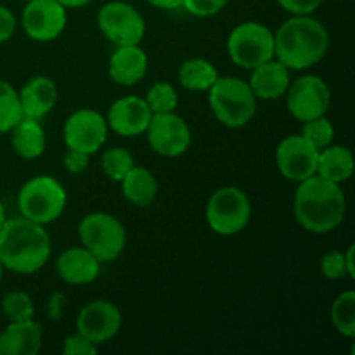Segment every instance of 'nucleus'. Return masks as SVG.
<instances>
[{
  "label": "nucleus",
  "instance_id": "obj_21",
  "mask_svg": "<svg viewBox=\"0 0 355 355\" xmlns=\"http://www.w3.org/2000/svg\"><path fill=\"white\" fill-rule=\"evenodd\" d=\"M23 116L40 120L44 118L58 101V87L47 76H35L19 90Z\"/></svg>",
  "mask_w": 355,
  "mask_h": 355
},
{
  "label": "nucleus",
  "instance_id": "obj_24",
  "mask_svg": "<svg viewBox=\"0 0 355 355\" xmlns=\"http://www.w3.org/2000/svg\"><path fill=\"white\" fill-rule=\"evenodd\" d=\"M12 148L21 158L35 159L45 151V132L38 120L23 116V120L10 130Z\"/></svg>",
  "mask_w": 355,
  "mask_h": 355
},
{
  "label": "nucleus",
  "instance_id": "obj_15",
  "mask_svg": "<svg viewBox=\"0 0 355 355\" xmlns=\"http://www.w3.org/2000/svg\"><path fill=\"white\" fill-rule=\"evenodd\" d=\"M121 328V312L107 300H94L80 311L76 331L96 345L110 342Z\"/></svg>",
  "mask_w": 355,
  "mask_h": 355
},
{
  "label": "nucleus",
  "instance_id": "obj_28",
  "mask_svg": "<svg viewBox=\"0 0 355 355\" xmlns=\"http://www.w3.org/2000/svg\"><path fill=\"white\" fill-rule=\"evenodd\" d=\"M134 165V156L125 148L106 149L103 158H101V168H103L104 175L114 182H121V179L127 175L128 170Z\"/></svg>",
  "mask_w": 355,
  "mask_h": 355
},
{
  "label": "nucleus",
  "instance_id": "obj_36",
  "mask_svg": "<svg viewBox=\"0 0 355 355\" xmlns=\"http://www.w3.org/2000/svg\"><path fill=\"white\" fill-rule=\"evenodd\" d=\"M89 158L90 155H87V153L68 148L64 158H62V163H64L66 170H68L69 173H82L85 172L87 166H89Z\"/></svg>",
  "mask_w": 355,
  "mask_h": 355
},
{
  "label": "nucleus",
  "instance_id": "obj_14",
  "mask_svg": "<svg viewBox=\"0 0 355 355\" xmlns=\"http://www.w3.org/2000/svg\"><path fill=\"white\" fill-rule=\"evenodd\" d=\"M66 23V7L58 0H30L23 10V28L31 40H54L64 31Z\"/></svg>",
  "mask_w": 355,
  "mask_h": 355
},
{
  "label": "nucleus",
  "instance_id": "obj_35",
  "mask_svg": "<svg viewBox=\"0 0 355 355\" xmlns=\"http://www.w3.org/2000/svg\"><path fill=\"white\" fill-rule=\"evenodd\" d=\"M277 3L293 16H305V14H312L315 9H319L322 0H277Z\"/></svg>",
  "mask_w": 355,
  "mask_h": 355
},
{
  "label": "nucleus",
  "instance_id": "obj_6",
  "mask_svg": "<svg viewBox=\"0 0 355 355\" xmlns=\"http://www.w3.org/2000/svg\"><path fill=\"white\" fill-rule=\"evenodd\" d=\"M82 245L99 259V262H113L123 253L127 232L116 217L104 211L85 215L78 225Z\"/></svg>",
  "mask_w": 355,
  "mask_h": 355
},
{
  "label": "nucleus",
  "instance_id": "obj_27",
  "mask_svg": "<svg viewBox=\"0 0 355 355\" xmlns=\"http://www.w3.org/2000/svg\"><path fill=\"white\" fill-rule=\"evenodd\" d=\"M331 321L336 331L345 338L355 336V293L352 290L340 295L331 305Z\"/></svg>",
  "mask_w": 355,
  "mask_h": 355
},
{
  "label": "nucleus",
  "instance_id": "obj_18",
  "mask_svg": "<svg viewBox=\"0 0 355 355\" xmlns=\"http://www.w3.org/2000/svg\"><path fill=\"white\" fill-rule=\"evenodd\" d=\"M110 76L114 83L132 87L148 71V54L141 45H120L110 58Z\"/></svg>",
  "mask_w": 355,
  "mask_h": 355
},
{
  "label": "nucleus",
  "instance_id": "obj_13",
  "mask_svg": "<svg viewBox=\"0 0 355 355\" xmlns=\"http://www.w3.org/2000/svg\"><path fill=\"white\" fill-rule=\"evenodd\" d=\"M107 121L99 111L78 110L66 120L64 142L69 149L94 155L104 146L107 139Z\"/></svg>",
  "mask_w": 355,
  "mask_h": 355
},
{
  "label": "nucleus",
  "instance_id": "obj_4",
  "mask_svg": "<svg viewBox=\"0 0 355 355\" xmlns=\"http://www.w3.org/2000/svg\"><path fill=\"white\" fill-rule=\"evenodd\" d=\"M215 118L229 128L245 127L257 113V97L248 82L236 76H218L208 90Z\"/></svg>",
  "mask_w": 355,
  "mask_h": 355
},
{
  "label": "nucleus",
  "instance_id": "obj_22",
  "mask_svg": "<svg viewBox=\"0 0 355 355\" xmlns=\"http://www.w3.org/2000/svg\"><path fill=\"white\" fill-rule=\"evenodd\" d=\"M121 189L134 207L148 208L158 196V180L148 168L134 165L121 179Z\"/></svg>",
  "mask_w": 355,
  "mask_h": 355
},
{
  "label": "nucleus",
  "instance_id": "obj_33",
  "mask_svg": "<svg viewBox=\"0 0 355 355\" xmlns=\"http://www.w3.org/2000/svg\"><path fill=\"white\" fill-rule=\"evenodd\" d=\"M229 0H184L182 7L198 17H210L220 12Z\"/></svg>",
  "mask_w": 355,
  "mask_h": 355
},
{
  "label": "nucleus",
  "instance_id": "obj_20",
  "mask_svg": "<svg viewBox=\"0 0 355 355\" xmlns=\"http://www.w3.org/2000/svg\"><path fill=\"white\" fill-rule=\"evenodd\" d=\"M248 83L257 99H279V97H283L286 94L288 87L291 83L290 69L274 58L270 61L253 68Z\"/></svg>",
  "mask_w": 355,
  "mask_h": 355
},
{
  "label": "nucleus",
  "instance_id": "obj_17",
  "mask_svg": "<svg viewBox=\"0 0 355 355\" xmlns=\"http://www.w3.org/2000/svg\"><path fill=\"white\" fill-rule=\"evenodd\" d=\"M55 270L64 283L80 286L97 279L101 272V262L85 246H80L62 252L55 262Z\"/></svg>",
  "mask_w": 355,
  "mask_h": 355
},
{
  "label": "nucleus",
  "instance_id": "obj_32",
  "mask_svg": "<svg viewBox=\"0 0 355 355\" xmlns=\"http://www.w3.org/2000/svg\"><path fill=\"white\" fill-rule=\"evenodd\" d=\"M321 272L328 279L336 281L347 277L345 253L342 252H328L321 259Z\"/></svg>",
  "mask_w": 355,
  "mask_h": 355
},
{
  "label": "nucleus",
  "instance_id": "obj_11",
  "mask_svg": "<svg viewBox=\"0 0 355 355\" xmlns=\"http://www.w3.org/2000/svg\"><path fill=\"white\" fill-rule=\"evenodd\" d=\"M146 134L153 151L165 158H177L184 155L193 141L189 125L179 114H175V111L153 114Z\"/></svg>",
  "mask_w": 355,
  "mask_h": 355
},
{
  "label": "nucleus",
  "instance_id": "obj_8",
  "mask_svg": "<svg viewBox=\"0 0 355 355\" xmlns=\"http://www.w3.org/2000/svg\"><path fill=\"white\" fill-rule=\"evenodd\" d=\"M252 218L250 198L239 187L227 186L215 191L207 205V222L217 234L232 236L245 231Z\"/></svg>",
  "mask_w": 355,
  "mask_h": 355
},
{
  "label": "nucleus",
  "instance_id": "obj_7",
  "mask_svg": "<svg viewBox=\"0 0 355 355\" xmlns=\"http://www.w3.org/2000/svg\"><path fill=\"white\" fill-rule=\"evenodd\" d=\"M229 58L239 68L253 69L274 59V33L262 23L238 24L227 38Z\"/></svg>",
  "mask_w": 355,
  "mask_h": 355
},
{
  "label": "nucleus",
  "instance_id": "obj_30",
  "mask_svg": "<svg viewBox=\"0 0 355 355\" xmlns=\"http://www.w3.org/2000/svg\"><path fill=\"white\" fill-rule=\"evenodd\" d=\"M146 103H148L153 114L173 113L177 104H179V96H177L175 89H173L170 83L156 82L155 85L149 89Z\"/></svg>",
  "mask_w": 355,
  "mask_h": 355
},
{
  "label": "nucleus",
  "instance_id": "obj_40",
  "mask_svg": "<svg viewBox=\"0 0 355 355\" xmlns=\"http://www.w3.org/2000/svg\"><path fill=\"white\" fill-rule=\"evenodd\" d=\"M61 6H64L66 9H76V7H83L87 6L89 2H92V0H58Z\"/></svg>",
  "mask_w": 355,
  "mask_h": 355
},
{
  "label": "nucleus",
  "instance_id": "obj_3",
  "mask_svg": "<svg viewBox=\"0 0 355 355\" xmlns=\"http://www.w3.org/2000/svg\"><path fill=\"white\" fill-rule=\"evenodd\" d=\"M51 238L44 225L10 218L0 229V263L16 274H33L51 259Z\"/></svg>",
  "mask_w": 355,
  "mask_h": 355
},
{
  "label": "nucleus",
  "instance_id": "obj_25",
  "mask_svg": "<svg viewBox=\"0 0 355 355\" xmlns=\"http://www.w3.org/2000/svg\"><path fill=\"white\" fill-rule=\"evenodd\" d=\"M218 73L210 61L203 58H194L184 62L179 69V82L184 89L203 92L217 82Z\"/></svg>",
  "mask_w": 355,
  "mask_h": 355
},
{
  "label": "nucleus",
  "instance_id": "obj_29",
  "mask_svg": "<svg viewBox=\"0 0 355 355\" xmlns=\"http://www.w3.org/2000/svg\"><path fill=\"white\" fill-rule=\"evenodd\" d=\"M2 312L10 322L30 321L35 315L33 300L24 291H9L2 298Z\"/></svg>",
  "mask_w": 355,
  "mask_h": 355
},
{
  "label": "nucleus",
  "instance_id": "obj_31",
  "mask_svg": "<svg viewBox=\"0 0 355 355\" xmlns=\"http://www.w3.org/2000/svg\"><path fill=\"white\" fill-rule=\"evenodd\" d=\"M302 137L307 139L314 148H318L319 151L324 148H328L329 144L335 139V127H333L331 121L326 116L315 118V120L302 121Z\"/></svg>",
  "mask_w": 355,
  "mask_h": 355
},
{
  "label": "nucleus",
  "instance_id": "obj_34",
  "mask_svg": "<svg viewBox=\"0 0 355 355\" xmlns=\"http://www.w3.org/2000/svg\"><path fill=\"white\" fill-rule=\"evenodd\" d=\"M62 354L64 355H96L97 345L76 331L75 335H71L66 338L64 347H62Z\"/></svg>",
  "mask_w": 355,
  "mask_h": 355
},
{
  "label": "nucleus",
  "instance_id": "obj_12",
  "mask_svg": "<svg viewBox=\"0 0 355 355\" xmlns=\"http://www.w3.org/2000/svg\"><path fill=\"white\" fill-rule=\"evenodd\" d=\"M319 149L300 134L288 135L276 149V163L281 175L302 182L318 173Z\"/></svg>",
  "mask_w": 355,
  "mask_h": 355
},
{
  "label": "nucleus",
  "instance_id": "obj_26",
  "mask_svg": "<svg viewBox=\"0 0 355 355\" xmlns=\"http://www.w3.org/2000/svg\"><path fill=\"white\" fill-rule=\"evenodd\" d=\"M23 120L19 92L10 83L0 80V134L10 132Z\"/></svg>",
  "mask_w": 355,
  "mask_h": 355
},
{
  "label": "nucleus",
  "instance_id": "obj_9",
  "mask_svg": "<svg viewBox=\"0 0 355 355\" xmlns=\"http://www.w3.org/2000/svg\"><path fill=\"white\" fill-rule=\"evenodd\" d=\"M97 24L104 37L120 45H139L146 33V21L134 6L127 2H107L97 14Z\"/></svg>",
  "mask_w": 355,
  "mask_h": 355
},
{
  "label": "nucleus",
  "instance_id": "obj_37",
  "mask_svg": "<svg viewBox=\"0 0 355 355\" xmlns=\"http://www.w3.org/2000/svg\"><path fill=\"white\" fill-rule=\"evenodd\" d=\"M16 30V17L7 7L0 6V44L9 40Z\"/></svg>",
  "mask_w": 355,
  "mask_h": 355
},
{
  "label": "nucleus",
  "instance_id": "obj_41",
  "mask_svg": "<svg viewBox=\"0 0 355 355\" xmlns=\"http://www.w3.org/2000/svg\"><path fill=\"white\" fill-rule=\"evenodd\" d=\"M7 218H6V210H3V205H2V201H0V229H2V225H3V222H6Z\"/></svg>",
  "mask_w": 355,
  "mask_h": 355
},
{
  "label": "nucleus",
  "instance_id": "obj_39",
  "mask_svg": "<svg viewBox=\"0 0 355 355\" xmlns=\"http://www.w3.org/2000/svg\"><path fill=\"white\" fill-rule=\"evenodd\" d=\"M354 255H355V248L354 246H349L345 253V266H347V276L350 279H355V266H354Z\"/></svg>",
  "mask_w": 355,
  "mask_h": 355
},
{
  "label": "nucleus",
  "instance_id": "obj_23",
  "mask_svg": "<svg viewBox=\"0 0 355 355\" xmlns=\"http://www.w3.org/2000/svg\"><path fill=\"white\" fill-rule=\"evenodd\" d=\"M354 173V156L352 151L345 146H333L319 151L318 173L326 180L335 184H342L349 180Z\"/></svg>",
  "mask_w": 355,
  "mask_h": 355
},
{
  "label": "nucleus",
  "instance_id": "obj_16",
  "mask_svg": "<svg viewBox=\"0 0 355 355\" xmlns=\"http://www.w3.org/2000/svg\"><path fill=\"white\" fill-rule=\"evenodd\" d=\"M153 113L146 99L137 96H125L114 101L107 111V127L123 137L146 134Z\"/></svg>",
  "mask_w": 355,
  "mask_h": 355
},
{
  "label": "nucleus",
  "instance_id": "obj_5",
  "mask_svg": "<svg viewBox=\"0 0 355 355\" xmlns=\"http://www.w3.org/2000/svg\"><path fill=\"white\" fill-rule=\"evenodd\" d=\"M68 203L62 184L51 175H38L28 180L17 194V207L24 218L45 225L58 220Z\"/></svg>",
  "mask_w": 355,
  "mask_h": 355
},
{
  "label": "nucleus",
  "instance_id": "obj_1",
  "mask_svg": "<svg viewBox=\"0 0 355 355\" xmlns=\"http://www.w3.org/2000/svg\"><path fill=\"white\" fill-rule=\"evenodd\" d=\"M293 210L298 224L305 231L326 234L335 231L345 218V193L340 184L312 175L298 182Z\"/></svg>",
  "mask_w": 355,
  "mask_h": 355
},
{
  "label": "nucleus",
  "instance_id": "obj_2",
  "mask_svg": "<svg viewBox=\"0 0 355 355\" xmlns=\"http://www.w3.org/2000/svg\"><path fill=\"white\" fill-rule=\"evenodd\" d=\"M328 49V30L311 14L290 17L274 33V58L288 69H307L318 64Z\"/></svg>",
  "mask_w": 355,
  "mask_h": 355
},
{
  "label": "nucleus",
  "instance_id": "obj_19",
  "mask_svg": "<svg viewBox=\"0 0 355 355\" xmlns=\"http://www.w3.org/2000/svg\"><path fill=\"white\" fill-rule=\"evenodd\" d=\"M40 322L30 321L9 322L0 335V355H37L42 349Z\"/></svg>",
  "mask_w": 355,
  "mask_h": 355
},
{
  "label": "nucleus",
  "instance_id": "obj_10",
  "mask_svg": "<svg viewBox=\"0 0 355 355\" xmlns=\"http://www.w3.org/2000/svg\"><path fill=\"white\" fill-rule=\"evenodd\" d=\"M286 106L298 121L326 116L331 104L328 83L315 75H305L290 83L286 90Z\"/></svg>",
  "mask_w": 355,
  "mask_h": 355
},
{
  "label": "nucleus",
  "instance_id": "obj_38",
  "mask_svg": "<svg viewBox=\"0 0 355 355\" xmlns=\"http://www.w3.org/2000/svg\"><path fill=\"white\" fill-rule=\"evenodd\" d=\"M151 6L158 7V9H165V10H173V9H180L184 3V0H146Z\"/></svg>",
  "mask_w": 355,
  "mask_h": 355
},
{
  "label": "nucleus",
  "instance_id": "obj_42",
  "mask_svg": "<svg viewBox=\"0 0 355 355\" xmlns=\"http://www.w3.org/2000/svg\"><path fill=\"white\" fill-rule=\"evenodd\" d=\"M2 274H3V266L0 263V281H2Z\"/></svg>",
  "mask_w": 355,
  "mask_h": 355
}]
</instances>
